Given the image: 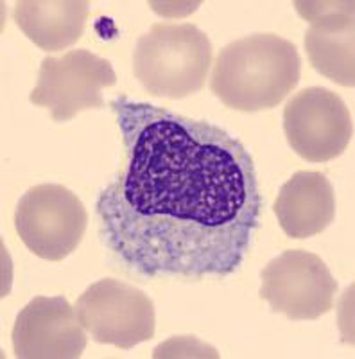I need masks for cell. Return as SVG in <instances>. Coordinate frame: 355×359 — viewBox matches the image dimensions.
<instances>
[{"instance_id":"6da1fadb","label":"cell","mask_w":355,"mask_h":359,"mask_svg":"<svg viewBox=\"0 0 355 359\" xmlns=\"http://www.w3.org/2000/svg\"><path fill=\"white\" fill-rule=\"evenodd\" d=\"M120 160L99 192L102 245L142 277H228L260 226L255 162L223 128L120 94Z\"/></svg>"},{"instance_id":"7a4b0ae2","label":"cell","mask_w":355,"mask_h":359,"mask_svg":"<svg viewBox=\"0 0 355 359\" xmlns=\"http://www.w3.org/2000/svg\"><path fill=\"white\" fill-rule=\"evenodd\" d=\"M300 78L302 57L296 45L278 34L258 33L219 50L210 88L225 107L255 114L278 107Z\"/></svg>"},{"instance_id":"3957f363","label":"cell","mask_w":355,"mask_h":359,"mask_svg":"<svg viewBox=\"0 0 355 359\" xmlns=\"http://www.w3.org/2000/svg\"><path fill=\"white\" fill-rule=\"evenodd\" d=\"M212 41L192 24H155L139 38L133 72L147 94L178 101L204 88Z\"/></svg>"},{"instance_id":"277c9868","label":"cell","mask_w":355,"mask_h":359,"mask_svg":"<svg viewBox=\"0 0 355 359\" xmlns=\"http://www.w3.org/2000/svg\"><path fill=\"white\" fill-rule=\"evenodd\" d=\"M86 226L88 212L78 194L57 184L31 187L15 210L18 237L43 261H63L76 252Z\"/></svg>"},{"instance_id":"5b68a950","label":"cell","mask_w":355,"mask_h":359,"mask_svg":"<svg viewBox=\"0 0 355 359\" xmlns=\"http://www.w3.org/2000/svg\"><path fill=\"white\" fill-rule=\"evenodd\" d=\"M76 313L92 339L123 351L155 338V304L142 290L102 278L94 282L76 302Z\"/></svg>"},{"instance_id":"8992f818","label":"cell","mask_w":355,"mask_h":359,"mask_svg":"<svg viewBox=\"0 0 355 359\" xmlns=\"http://www.w3.org/2000/svg\"><path fill=\"white\" fill-rule=\"evenodd\" d=\"M117 83V74L108 60L90 50H69L63 56L41 60L38 83L29 101L49 108L53 121L67 123L79 111L104 108L102 90Z\"/></svg>"},{"instance_id":"52a82bcc","label":"cell","mask_w":355,"mask_h":359,"mask_svg":"<svg viewBox=\"0 0 355 359\" xmlns=\"http://www.w3.org/2000/svg\"><path fill=\"white\" fill-rule=\"evenodd\" d=\"M260 298L289 320H318L334 307L337 280L321 257L287 250L260 271Z\"/></svg>"},{"instance_id":"ba28073f","label":"cell","mask_w":355,"mask_h":359,"mask_svg":"<svg viewBox=\"0 0 355 359\" xmlns=\"http://www.w3.org/2000/svg\"><path fill=\"white\" fill-rule=\"evenodd\" d=\"M284 133L293 151L307 162H328L343 155L354 137V121L332 90H300L284 108Z\"/></svg>"},{"instance_id":"9c48e42d","label":"cell","mask_w":355,"mask_h":359,"mask_svg":"<svg viewBox=\"0 0 355 359\" xmlns=\"http://www.w3.org/2000/svg\"><path fill=\"white\" fill-rule=\"evenodd\" d=\"M11 341L15 358L78 359L88 338L67 298L34 297L18 313Z\"/></svg>"},{"instance_id":"30bf717a","label":"cell","mask_w":355,"mask_h":359,"mask_svg":"<svg viewBox=\"0 0 355 359\" xmlns=\"http://www.w3.org/2000/svg\"><path fill=\"white\" fill-rule=\"evenodd\" d=\"M310 20L305 50L310 65L341 86L355 85L354 2H294Z\"/></svg>"},{"instance_id":"8fae6325","label":"cell","mask_w":355,"mask_h":359,"mask_svg":"<svg viewBox=\"0 0 355 359\" xmlns=\"http://www.w3.org/2000/svg\"><path fill=\"white\" fill-rule=\"evenodd\" d=\"M273 210L280 229L293 239L318 236L335 217L330 180L319 171L294 172L278 192Z\"/></svg>"},{"instance_id":"7c38bea8","label":"cell","mask_w":355,"mask_h":359,"mask_svg":"<svg viewBox=\"0 0 355 359\" xmlns=\"http://www.w3.org/2000/svg\"><path fill=\"white\" fill-rule=\"evenodd\" d=\"M90 4L85 0H20L13 18L41 50H63L83 36Z\"/></svg>"}]
</instances>
